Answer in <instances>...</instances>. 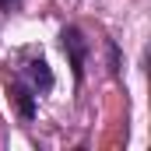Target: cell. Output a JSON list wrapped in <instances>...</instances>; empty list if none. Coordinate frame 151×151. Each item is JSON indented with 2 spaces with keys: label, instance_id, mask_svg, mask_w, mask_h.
<instances>
[{
  "label": "cell",
  "instance_id": "6da1fadb",
  "mask_svg": "<svg viewBox=\"0 0 151 151\" xmlns=\"http://www.w3.org/2000/svg\"><path fill=\"white\" fill-rule=\"evenodd\" d=\"M60 46H63V53H67V60H70L74 81L81 84V81H84V63H88V53H91V42L84 39V32H81L77 25H67V28L60 32Z\"/></svg>",
  "mask_w": 151,
  "mask_h": 151
},
{
  "label": "cell",
  "instance_id": "277c9868",
  "mask_svg": "<svg viewBox=\"0 0 151 151\" xmlns=\"http://www.w3.org/2000/svg\"><path fill=\"white\" fill-rule=\"evenodd\" d=\"M109 70L119 74V49H116V42H109Z\"/></svg>",
  "mask_w": 151,
  "mask_h": 151
},
{
  "label": "cell",
  "instance_id": "3957f363",
  "mask_svg": "<svg viewBox=\"0 0 151 151\" xmlns=\"http://www.w3.org/2000/svg\"><path fill=\"white\" fill-rule=\"evenodd\" d=\"M25 81H28V84H32V88H35V95L39 91H49V88H53V70H49V63H46V60H28V63H25Z\"/></svg>",
  "mask_w": 151,
  "mask_h": 151
},
{
  "label": "cell",
  "instance_id": "5b68a950",
  "mask_svg": "<svg viewBox=\"0 0 151 151\" xmlns=\"http://www.w3.org/2000/svg\"><path fill=\"white\" fill-rule=\"evenodd\" d=\"M18 4H21V0H0V7H4V11H14Z\"/></svg>",
  "mask_w": 151,
  "mask_h": 151
},
{
  "label": "cell",
  "instance_id": "7a4b0ae2",
  "mask_svg": "<svg viewBox=\"0 0 151 151\" xmlns=\"http://www.w3.org/2000/svg\"><path fill=\"white\" fill-rule=\"evenodd\" d=\"M11 99H14L21 119H35V88L25 77H11Z\"/></svg>",
  "mask_w": 151,
  "mask_h": 151
}]
</instances>
